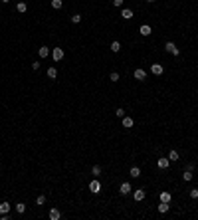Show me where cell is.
I'll return each instance as SVG.
<instances>
[{"label": "cell", "instance_id": "f1b7e54d", "mask_svg": "<svg viewBox=\"0 0 198 220\" xmlns=\"http://www.w3.org/2000/svg\"><path fill=\"white\" fill-rule=\"evenodd\" d=\"M115 115H117V117H125V109H121V107H119V109H115Z\"/></svg>", "mask_w": 198, "mask_h": 220}, {"label": "cell", "instance_id": "836d02e7", "mask_svg": "<svg viewBox=\"0 0 198 220\" xmlns=\"http://www.w3.org/2000/svg\"><path fill=\"white\" fill-rule=\"evenodd\" d=\"M2 2H4V4H6V2H10V0H2Z\"/></svg>", "mask_w": 198, "mask_h": 220}, {"label": "cell", "instance_id": "1f68e13d", "mask_svg": "<svg viewBox=\"0 0 198 220\" xmlns=\"http://www.w3.org/2000/svg\"><path fill=\"white\" fill-rule=\"evenodd\" d=\"M32 70H34V72H38V70H40V62H34L32 64Z\"/></svg>", "mask_w": 198, "mask_h": 220}, {"label": "cell", "instance_id": "484cf974", "mask_svg": "<svg viewBox=\"0 0 198 220\" xmlns=\"http://www.w3.org/2000/svg\"><path fill=\"white\" fill-rule=\"evenodd\" d=\"M71 22H73V24H79L81 22V14H73L71 16Z\"/></svg>", "mask_w": 198, "mask_h": 220}, {"label": "cell", "instance_id": "7c38bea8", "mask_svg": "<svg viewBox=\"0 0 198 220\" xmlns=\"http://www.w3.org/2000/svg\"><path fill=\"white\" fill-rule=\"evenodd\" d=\"M133 125H135V121H133L131 117H123V127H125V129H131Z\"/></svg>", "mask_w": 198, "mask_h": 220}, {"label": "cell", "instance_id": "30bf717a", "mask_svg": "<svg viewBox=\"0 0 198 220\" xmlns=\"http://www.w3.org/2000/svg\"><path fill=\"white\" fill-rule=\"evenodd\" d=\"M169 208H170V202H160V204H159V212H160V214H166Z\"/></svg>", "mask_w": 198, "mask_h": 220}, {"label": "cell", "instance_id": "cb8c5ba5", "mask_svg": "<svg viewBox=\"0 0 198 220\" xmlns=\"http://www.w3.org/2000/svg\"><path fill=\"white\" fill-rule=\"evenodd\" d=\"M169 161H178V151H175V149H172V151L169 153Z\"/></svg>", "mask_w": 198, "mask_h": 220}, {"label": "cell", "instance_id": "ffe728a7", "mask_svg": "<svg viewBox=\"0 0 198 220\" xmlns=\"http://www.w3.org/2000/svg\"><path fill=\"white\" fill-rule=\"evenodd\" d=\"M14 208H16V212H18V214H24V212H26V204H24V202H18Z\"/></svg>", "mask_w": 198, "mask_h": 220}, {"label": "cell", "instance_id": "9c48e42d", "mask_svg": "<svg viewBox=\"0 0 198 220\" xmlns=\"http://www.w3.org/2000/svg\"><path fill=\"white\" fill-rule=\"evenodd\" d=\"M121 18L131 20V18H133V10H131V8H123V10H121Z\"/></svg>", "mask_w": 198, "mask_h": 220}, {"label": "cell", "instance_id": "7402d4cb", "mask_svg": "<svg viewBox=\"0 0 198 220\" xmlns=\"http://www.w3.org/2000/svg\"><path fill=\"white\" fill-rule=\"evenodd\" d=\"M109 48H111V52H115V54H117L119 50H121V44H119L117 40H115V42H111V46H109Z\"/></svg>", "mask_w": 198, "mask_h": 220}, {"label": "cell", "instance_id": "f546056e", "mask_svg": "<svg viewBox=\"0 0 198 220\" xmlns=\"http://www.w3.org/2000/svg\"><path fill=\"white\" fill-rule=\"evenodd\" d=\"M190 198H198V188H192V191H190Z\"/></svg>", "mask_w": 198, "mask_h": 220}, {"label": "cell", "instance_id": "e0dca14e", "mask_svg": "<svg viewBox=\"0 0 198 220\" xmlns=\"http://www.w3.org/2000/svg\"><path fill=\"white\" fill-rule=\"evenodd\" d=\"M141 177V169L139 167H131V178H139Z\"/></svg>", "mask_w": 198, "mask_h": 220}, {"label": "cell", "instance_id": "4316f807", "mask_svg": "<svg viewBox=\"0 0 198 220\" xmlns=\"http://www.w3.org/2000/svg\"><path fill=\"white\" fill-rule=\"evenodd\" d=\"M109 79H111V82H119V73H117V72H111Z\"/></svg>", "mask_w": 198, "mask_h": 220}, {"label": "cell", "instance_id": "8992f818", "mask_svg": "<svg viewBox=\"0 0 198 220\" xmlns=\"http://www.w3.org/2000/svg\"><path fill=\"white\" fill-rule=\"evenodd\" d=\"M169 165H170V161H169V159H165V157H160L159 161H156V167H159V169H169Z\"/></svg>", "mask_w": 198, "mask_h": 220}, {"label": "cell", "instance_id": "ba28073f", "mask_svg": "<svg viewBox=\"0 0 198 220\" xmlns=\"http://www.w3.org/2000/svg\"><path fill=\"white\" fill-rule=\"evenodd\" d=\"M119 192L121 194H129L131 192V182H123L121 187H119Z\"/></svg>", "mask_w": 198, "mask_h": 220}, {"label": "cell", "instance_id": "d6a6232c", "mask_svg": "<svg viewBox=\"0 0 198 220\" xmlns=\"http://www.w3.org/2000/svg\"><path fill=\"white\" fill-rule=\"evenodd\" d=\"M186 171H194V163H186Z\"/></svg>", "mask_w": 198, "mask_h": 220}, {"label": "cell", "instance_id": "7a4b0ae2", "mask_svg": "<svg viewBox=\"0 0 198 220\" xmlns=\"http://www.w3.org/2000/svg\"><path fill=\"white\" fill-rule=\"evenodd\" d=\"M89 191L93 192V194H99V192H101V182H99V178H93V181L89 182Z\"/></svg>", "mask_w": 198, "mask_h": 220}, {"label": "cell", "instance_id": "6da1fadb", "mask_svg": "<svg viewBox=\"0 0 198 220\" xmlns=\"http://www.w3.org/2000/svg\"><path fill=\"white\" fill-rule=\"evenodd\" d=\"M165 50H166L169 54H172V56H176V57H178V54H180V50L175 46V42H166V44H165Z\"/></svg>", "mask_w": 198, "mask_h": 220}, {"label": "cell", "instance_id": "83f0119b", "mask_svg": "<svg viewBox=\"0 0 198 220\" xmlns=\"http://www.w3.org/2000/svg\"><path fill=\"white\" fill-rule=\"evenodd\" d=\"M44 202H46V196H44V194H40L38 198H36V204H40V206H42Z\"/></svg>", "mask_w": 198, "mask_h": 220}, {"label": "cell", "instance_id": "52a82bcc", "mask_svg": "<svg viewBox=\"0 0 198 220\" xmlns=\"http://www.w3.org/2000/svg\"><path fill=\"white\" fill-rule=\"evenodd\" d=\"M139 32H141V36H151V32H153V28L149 24H143L141 28H139Z\"/></svg>", "mask_w": 198, "mask_h": 220}, {"label": "cell", "instance_id": "4dcf8cb0", "mask_svg": "<svg viewBox=\"0 0 198 220\" xmlns=\"http://www.w3.org/2000/svg\"><path fill=\"white\" fill-rule=\"evenodd\" d=\"M113 6H115V8H121V6H123V0H113Z\"/></svg>", "mask_w": 198, "mask_h": 220}, {"label": "cell", "instance_id": "2e32d148", "mask_svg": "<svg viewBox=\"0 0 198 220\" xmlns=\"http://www.w3.org/2000/svg\"><path fill=\"white\" fill-rule=\"evenodd\" d=\"M133 196H135V200H143V198H145V191H143V188H139V191H135V194H133Z\"/></svg>", "mask_w": 198, "mask_h": 220}, {"label": "cell", "instance_id": "44dd1931", "mask_svg": "<svg viewBox=\"0 0 198 220\" xmlns=\"http://www.w3.org/2000/svg\"><path fill=\"white\" fill-rule=\"evenodd\" d=\"M91 175H93L95 178H99V175H101V167H99V165H93V169H91Z\"/></svg>", "mask_w": 198, "mask_h": 220}, {"label": "cell", "instance_id": "e575fe53", "mask_svg": "<svg viewBox=\"0 0 198 220\" xmlns=\"http://www.w3.org/2000/svg\"><path fill=\"white\" fill-rule=\"evenodd\" d=\"M147 2H155V0H147Z\"/></svg>", "mask_w": 198, "mask_h": 220}, {"label": "cell", "instance_id": "5bb4252c", "mask_svg": "<svg viewBox=\"0 0 198 220\" xmlns=\"http://www.w3.org/2000/svg\"><path fill=\"white\" fill-rule=\"evenodd\" d=\"M50 218H52V220H60L61 218V212L57 210V208H52V210H50Z\"/></svg>", "mask_w": 198, "mask_h": 220}, {"label": "cell", "instance_id": "603a6c76", "mask_svg": "<svg viewBox=\"0 0 198 220\" xmlns=\"http://www.w3.org/2000/svg\"><path fill=\"white\" fill-rule=\"evenodd\" d=\"M48 77H52V79H56V77H57V70H56V67H48Z\"/></svg>", "mask_w": 198, "mask_h": 220}, {"label": "cell", "instance_id": "277c9868", "mask_svg": "<svg viewBox=\"0 0 198 220\" xmlns=\"http://www.w3.org/2000/svg\"><path fill=\"white\" fill-rule=\"evenodd\" d=\"M162 72H165V67L160 66V64H153L151 66V73L153 76H162Z\"/></svg>", "mask_w": 198, "mask_h": 220}, {"label": "cell", "instance_id": "4fadbf2b", "mask_svg": "<svg viewBox=\"0 0 198 220\" xmlns=\"http://www.w3.org/2000/svg\"><path fill=\"white\" fill-rule=\"evenodd\" d=\"M10 208H12V206L8 204V202H0V214H6V212H10Z\"/></svg>", "mask_w": 198, "mask_h": 220}, {"label": "cell", "instance_id": "8fae6325", "mask_svg": "<svg viewBox=\"0 0 198 220\" xmlns=\"http://www.w3.org/2000/svg\"><path fill=\"white\" fill-rule=\"evenodd\" d=\"M38 56H40V57H48V56H50V48H48V46L38 48Z\"/></svg>", "mask_w": 198, "mask_h": 220}, {"label": "cell", "instance_id": "3957f363", "mask_svg": "<svg viewBox=\"0 0 198 220\" xmlns=\"http://www.w3.org/2000/svg\"><path fill=\"white\" fill-rule=\"evenodd\" d=\"M52 57H54V62H61V60H63V50L61 48H52Z\"/></svg>", "mask_w": 198, "mask_h": 220}, {"label": "cell", "instance_id": "d4e9b609", "mask_svg": "<svg viewBox=\"0 0 198 220\" xmlns=\"http://www.w3.org/2000/svg\"><path fill=\"white\" fill-rule=\"evenodd\" d=\"M61 4H63L61 0H52V8H54V10H60V8H61Z\"/></svg>", "mask_w": 198, "mask_h": 220}, {"label": "cell", "instance_id": "9a60e30c", "mask_svg": "<svg viewBox=\"0 0 198 220\" xmlns=\"http://www.w3.org/2000/svg\"><path fill=\"white\" fill-rule=\"evenodd\" d=\"M159 198H160V202H170V192L162 191V192L159 194Z\"/></svg>", "mask_w": 198, "mask_h": 220}, {"label": "cell", "instance_id": "d6986e66", "mask_svg": "<svg viewBox=\"0 0 198 220\" xmlns=\"http://www.w3.org/2000/svg\"><path fill=\"white\" fill-rule=\"evenodd\" d=\"M16 10H18L20 14H24V12L28 10V6H26V2H18V4H16Z\"/></svg>", "mask_w": 198, "mask_h": 220}, {"label": "cell", "instance_id": "5b68a950", "mask_svg": "<svg viewBox=\"0 0 198 220\" xmlns=\"http://www.w3.org/2000/svg\"><path fill=\"white\" fill-rule=\"evenodd\" d=\"M133 77H135V79H139V82H143V79H145V77H147V72H145V70H141V67H139V70H135V73H133Z\"/></svg>", "mask_w": 198, "mask_h": 220}, {"label": "cell", "instance_id": "ac0fdd59", "mask_svg": "<svg viewBox=\"0 0 198 220\" xmlns=\"http://www.w3.org/2000/svg\"><path fill=\"white\" fill-rule=\"evenodd\" d=\"M192 177H194V175H192V171H186V169H184V172H182V178H184V181H186V182H190V181H192Z\"/></svg>", "mask_w": 198, "mask_h": 220}]
</instances>
